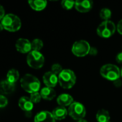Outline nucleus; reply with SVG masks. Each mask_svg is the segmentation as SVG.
Returning <instances> with one entry per match:
<instances>
[{
    "instance_id": "nucleus-29",
    "label": "nucleus",
    "mask_w": 122,
    "mask_h": 122,
    "mask_svg": "<svg viewBox=\"0 0 122 122\" xmlns=\"http://www.w3.org/2000/svg\"><path fill=\"white\" fill-rule=\"evenodd\" d=\"M116 61L119 64H122V52L119 53L116 56Z\"/></svg>"
},
{
    "instance_id": "nucleus-1",
    "label": "nucleus",
    "mask_w": 122,
    "mask_h": 122,
    "mask_svg": "<svg viewBox=\"0 0 122 122\" xmlns=\"http://www.w3.org/2000/svg\"><path fill=\"white\" fill-rule=\"evenodd\" d=\"M20 84L22 88L30 94L38 92L41 86L40 80L30 74L24 75L20 80Z\"/></svg>"
},
{
    "instance_id": "nucleus-11",
    "label": "nucleus",
    "mask_w": 122,
    "mask_h": 122,
    "mask_svg": "<svg viewBox=\"0 0 122 122\" xmlns=\"http://www.w3.org/2000/svg\"><path fill=\"white\" fill-rule=\"evenodd\" d=\"M93 3L90 0H77L76 1V9L81 13H86L91 10Z\"/></svg>"
},
{
    "instance_id": "nucleus-21",
    "label": "nucleus",
    "mask_w": 122,
    "mask_h": 122,
    "mask_svg": "<svg viewBox=\"0 0 122 122\" xmlns=\"http://www.w3.org/2000/svg\"><path fill=\"white\" fill-rule=\"evenodd\" d=\"M32 44V51H40V50L42 49L43 47V42L40 39H35L31 42Z\"/></svg>"
},
{
    "instance_id": "nucleus-31",
    "label": "nucleus",
    "mask_w": 122,
    "mask_h": 122,
    "mask_svg": "<svg viewBox=\"0 0 122 122\" xmlns=\"http://www.w3.org/2000/svg\"><path fill=\"white\" fill-rule=\"evenodd\" d=\"M114 84L115 86H116V87H119V86H121L122 85V81H121V79H117V80L114 81Z\"/></svg>"
},
{
    "instance_id": "nucleus-19",
    "label": "nucleus",
    "mask_w": 122,
    "mask_h": 122,
    "mask_svg": "<svg viewBox=\"0 0 122 122\" xmlns=\"http://www.w3.org/2000/svg\"><path fill=\"white\" fill-rule=\"evenodd\" d=\"M96 118L97 122H110L111 117L109 112L107 110L103 109L98 111Z\"/></svg>"
},
{
    "instance_id": "nucleus-33",
    "label": "nucleus",
    "mask_w": 122,
    "mask_h": 122,
    "mask_svg": "<svg viewBox=\"0 0 122 122\" xmlns=\"http://www.w3.org/2000/svg\"><path fill=\"white\" fill-rule=\"evenodd\" d=\"M78 122H88L83 119H81V120H79V121H78Z\"/></svg>"
},
{
    "instance_id": "nucleus-4",
    "label": "nucleus",
    "mask_w": 122,
    "mask_h": 122,
    "mask_svg": "<svg viewBox=\"0 0 122 122\" xmlns=\"http://www.w3.org/2000/svg\"><path fill=\"white\" fill-rule=\"evenodd\" d=\"M101 75L106 79L109 81H114L121 77V71L120 69L111 64H107L104 65L100 70Z\"/></svg>"
},
{
    "instance_id": "nucleus-5",
    "label": "nucleus",
    "mask_w": 122,
    "mask_h": 122,
    "mask_svg": "<svg viewBox=\"0 0 122 122\" xmlns=\"http://www.w3.org/2000/svg\"><path fill=\"white\" fill-rule=\"evenodd\" d=\"M116 25L112 21H104L98 26L96 32L99 36L106 39L113 36L116 31Z\"/></svg>"
},
{
    "instance_id": "nucleus-23",
    "label": "nucleus",
    "mask_w": 122,
    "mask_h": 122,
    "mask_svg": "<svg viewBox=\"0 0 122 122\" xmlns=\"http://www.w3.org/2000/svg\"><path fill=\"white\" fill-rule=\"evenodd\" d=\"M76 1L71 0H63L61 1V6L63 9L66 10L71 9L73 6H75Z\"/></svg>"
},
{
    "instance_id": "nucleus-12",
    "label": "nucleus",
    "mask_w": 122,
    "mask_h": 122,
    "mask_svg": "<svg viewBox=\"0 0 122 122\" xmlns=\"http://www.w3.org/2000/svg\"><path fill=\"white\" fill-rule=\"evenodd\" d=\"M34 122H56L51 112L48 111H42L36 114Z\"/></svg>"
},
{
    "instance_id": "nucleus-16",
    "label": "nucleus",
    "mask_w": 122,
    "mask_h": 122,
    "mask_svg": "<svg viewBox=\"0 0 122 122\" xmlns=\"http://www.w3.org/2000/svg\"><path fill=\"white\" fill-rule=\"evenodd\" d=\"M52 114L55 120L61 121L66 118V117L68 115V112L65 107H58L54 109L52 112Z\"/></svg>"
},
{
    "instance_id": "nucleus-14",
    "label": "nucleus",
    "mask_w": 122,
    "mask_h": 122,
    "mask_svg": "<svg viewBox=\"0 0 122 122\" xmlns=\"http://www.w3.org/2000/svg\"><path fill=\"white\" fill-rule=\"evenodd\" d=\"M73 98L68 94H62L57 98V103L60 107H70L73 103Z\"/></svg>"
},
{
    "instance_id": "nucleus-28",
    "label": "nucleus",
    "mask_w": 122,
    "mask_h": 122,
    "mask_svg": "<svg viewBox=\"0 0 122 122\" xmlns=\"http://www.w3.org/2000/svg\"><path fill=\"white\" fill-rule=\"evenodd\" d=\"M5 15H6V14H5L4 9V7L0 4V20H1V21L2 20V19L4 17Z\"/></svg>"
},
{
    "instance_id": "nucleus-22",
    "label": "nucleus",
    "mask_w": 122,
    "mask_h": 122,
    "mask_svg": "<svg viewBox=\"0 0 122 122\" xmlns=\"http://www.w3.org/2000/svg\"><path fill=\"white\" fill-rule=\"evenodd\" d=\"M99 15L104 21H109L111 17V11L108 8H103L100 11Z\"/></svg>"
},
{
    "instance_id": "nucleus-2",
    "label": "nucleus",
    "mask_w": 122,
    "mask_h": 122,
    "mask_svg": "<svg viewBox=\"0 0 122 122\" xmlns=\"http://www.w3.org/2000/svg\"><path fill=\"white\" fill-rule=\"evenodd\" d=\"M58 82L62 88L70 89L76 82V76L72 70L63 69L58 76Z\"/></svg>"
},
{
    "instance_id": "nucleus-25",
    "label": "nucleus",
    "mask_w": 122,
    "mask_h": 122,
    "mask_svg": "<svg viewBox=\"0 0 122 122\" xmlns=\"http://www.w3.org/2000/svg\"><path fill=\"white\" fill-rule=\"evenodd\" d=\"M30 100L32 101V102L33 104H37L39 103L42 99V97L40 95V93L39 92H36V93H33L30 94V97H29Z\"/></svg>"
},
{
    "instance_id": "nucleus-30",
    "label": "nucleus",
    "mask_w": 122,
    "mask_h": 122,
    "mask_svg": "<svg viewBox=\"0 0 122 122\" xmlns=\"http://www.w3.org/2000/svg\"><path fill=\"white\" fill-rule=\"evenodd\" d=\"M97 53H98V51H97V49H96L95 47H91L89 54L93 55V56H95V55H96V54H97Z\"/></svg>"
},
{
    "instance_id": "nucleus-3",
    "label": "nucleus",
    "mask_w": 122,
    "mask_h": 122,
    "mask_svg": "<svg viewBox=\"0 0 122 122\" xmlns=\"http://www.w3.org/2000/svg\"><path fill=\"white\" fill-rule=\"evenodd\" d=\"M1 23L4 26V29L11 32L18 31L22 26L20 19L13 14H6L1 21Z\"/></svg>"
},
{
    "instance_id": "nucleus-9",
    "label": "nucleus",
    "mask_w": 122,
    "mask_h": 122,
    "mask_svg": "<svg viewBox=\"0 0 122 122\" xmlns=\"http://www.w3.org/2000/svg\"><path fill=\"white\" fill-rule=\"evenodd\" d=\"M15 47L19 52L22 54H29L32 51L31 42L28 39L24 38H20L17 39L15 44Z\"/></svg>"
},
{
    "instance_id": "nucleus-15",
    "label": "nucleus",
    "mask_w": 122,
    "mask_h": 122,
    "mask_svg": "<svg viewBox=\"0 0 122 122\" xmlns=\"http://www.w3.org/2000/svg\"><path fill=\"white\" fill-rule=\"evenodd\" d=\"M40 95L42 97V99L47 101L52 100L55 96H56V92L53 88L51 87H43L41 91H40Z\"/></svg>"
},
{
    "instance_id": "nucleus-27",
    "label": "nucleus",
    "mask_w": 122,
    "mask_h": 122,
    "mask_svg": "<svg viewBox=\"0 0 122 122\" xmlns=\"http://www.w3.org/2000/svg\"><path fill=\"white\" fill-rule=\"evenodd\" d=\"M116 29H117L118 32H119L120 34H122V19H121V20L118 22L117 26H116Z\"/></svg>"
},
{
    "instance_id": "nucleus-32",
    "label": "nucleus",
    "mask_w": 122,
    "mask_h": 122,
    "mask_svg": "<svg viewBox=\"0 0 122 122\" xmlns=\"http://www.w3.org/2000/svg\"><path fill=\"white\" fill-rule=\"evenodd\" d=\"M3 29H4V26H3V25L1 24V23H0V31H1Z\"/></svg>"
},
{
    "instance_id": "nucleus-24",
    "label": "nucleus",
    "mask_w": 122,
    "mask_h": 122,
    "mask_svg": "<svg viewBox=\"0 0 122 122\" xmlns=\"http://www.w3.org/2000/svg\"><path fill=\"white\" fill-rule=\"evenodd\" d=\"M63 71V69L62 67V66L59 64H52V67H51V71L54 74H55L56 75L59 76V74Z\"/></svg>"
},
{
    "instance_id": "nucleus-7",
    "label": "nucleus",
    "mask_w": 122,
    "mask_h": 122,
    "mask_svg": "<svg viewBox=\"0 0 122 122\" xmlns=\"http://www.w3.org/2000/svg\"><path fill=\"white\" fill-rule=\"evenodd\" d=\"M68 115L74 120L83 119L86 114V110L83 104L78 102H74L68 109Z\"/></svg>"
},
{
    "instance_id": "nucleus-10",
    "label": "nucleus",
    "mask_w": 122,
    "mask_h": 122,
    "mask_svg": "<svg viewBox=\"0 0 122 122\" xmlns=\"http://www.w3.org/2000/svg\"><path fill=\"white\" fill-rule=\"evenodd\" d=\"M42 80L46 86L54 88L58 83V76L52 71H47L43 75Z\"/></svg>"
},
{
    "instance_id": "nucleus-17",
    "label": "nucleus",
    "mask_w": 122,
    "mask_h": 122,
    "mask_svg": "<svg viewBox=\"0 0 122 122\" xmlns=\"http://www.w3.org/2000/svg\"><path fill=\"white\" fill-rule=\"evenodd\" d=\"M15 89V84H11L6 79L0 81V92L4 94H12Z\"/></svg>"
},
{
    "instance_id": "nucleus-34",
    "label": "nucleus",
    "mask_w": 122,
    "mask_h": 122,
    "mask_svg": "<svg viewBox=\"0 0 122 122\" xmlns=\"http://www.w3.org/2000/svg\"><path fill=\"white\" fill-rule=\"evenodd\" d=\"M120 71H121V76L122 77V69H120Z\"/></svg>"
},
{
    "instance_id": "nucleus-20",
    "label": "nucleus",
    "mask_w": 122,
    "mask_h": 122,
    "mask_svg": "<svg viewBox=\"0 0 122 122\" xmlns=\"http://www.w3.org/2000/svg\"><path fill=\"white\" fill-rule=\"evenodd\" d=\"M19 78V71L15 69H12L9 71H8V72L6 74V80L11 84H15L16 82L18 81Z\"/></svg>"
},
{
    "instance_id": "nucleus-13",
    "label": "nucleus",
    "mask_w": 122,
    "mask_h": 122,
    "mask_svg": "<svg viewBox=\"0 0 122 122\" xmlns=\"http://www.w3.org/2000/svg\"><path fill=\"white\" fill-rule=\"evenodd\" d=\"M18 105L19 108L24 111L25 113L27 112H31L33 107H34V104L32 102L29 98L27 97H22L19 99L18 102Z\"/></svg>"
},
{
    "instance_id": "nucleus-26",
    "label": "nucleus",
    "mask_w": 122,
    "mask_h": 122,
    "mask_svg": "<svg viewBox=\"0 0 122 122\" xmlns=\"http://www.w3.org/2000/svg\"><path fill=\"white\" fill-rule=\"evenodd\" d=\"M8 104L7 99L2 94H0V108L5 107Z\"/></svg>"
},
{
    "instance_id": "nucleus-8",
    "label": "nucleus",
    "mask_w": 122,
    "mask_h": 122,
    "mask_svg": "<svg viewBox=\"0 0 122 122\" xmlns=\"http://www.w3.org/2000/svg\"><path fill=\"white\" fill-rule=\"evenodd\" d=\"M91 46L86 40H79L76 41L72 46L73 54L78 57H83L89 54Z\"/></svg>"
},
{
    "instance_id": "nucleus-18",
    "label": "nucleus",
    "mask_w": 122,
    "mask_h": 122,
    "mask_svg": "<svg viewBox=\"0 0 122 122\" xmlns=\"http://www.w3.org/2000/svg\"><path fill=\"white\" fill-rule=\"evenodd\" d=\"M28 3L30 7L35 11L43 10L47 4V2L45 0H29Z\"/></svg>"
},
{
    "instance_id": "nucleus-6",
    "label": "nucleus",
    "mask_w": 122,
    "mask_h": 122,
    "mask_svg": "<svg viewBox=\"0 0 122 122\" xmlns=\"http://www.w3.org/2000/svg\"><path fill=\"white\" fill-rule=\"evenodd\" d=\"M27 63L32 69H39L45 64V57L42 53L37 51H31L27 56Z\"/></svg>"
}]
</instances>
